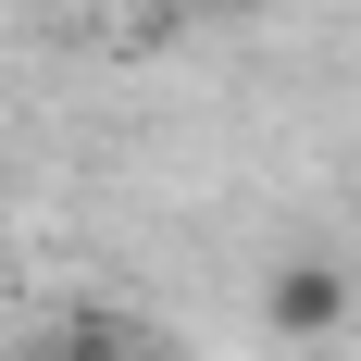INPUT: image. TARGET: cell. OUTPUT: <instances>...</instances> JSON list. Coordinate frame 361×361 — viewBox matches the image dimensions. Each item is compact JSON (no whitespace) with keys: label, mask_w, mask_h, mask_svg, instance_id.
<instances>
[{"label":"cell","mask_w":361,"mask_h":361,"mask_svg":"<svg viewBox=\"0 0 361 361\" xmlns=\"http://www.w3.org/2000/svg\"><path fill=\"white\" fill-rule=\"evenodd\" d=\"M187 13H250V0H187Z\"/></svg>","instance_id":"7a4b0ae2"},{"label":"cell","mask_w":361,"mask_h":361,"mask_svg":"<svg viewBox=\"0 0 361 361\" xmlns=\"http://www.w3.org/2000/svg\"><path fill=\"white\" fill-rule=\"evenodd\" d=\"M112 361H125V349H112Z\"/></svg>","instance_id":"3957f363"},{"label":"cell","mask_w":361,"mask_h":361,"mask_svg":"<svg viewBox=\"0 0 361 361\" xmlns=\"http://www.w3.org/2000/svg\"><path fill=\"white\" fill-rule=\"evenodd\" d=\"M262 324L287 336V349L336 336V324H349V274H336V262H312V250H287L274 274H262Z\"/></svg>","instance_id":"6da1fadb"}]
</instances>
